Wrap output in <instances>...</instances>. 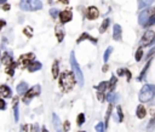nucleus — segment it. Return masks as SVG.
I'll use <instances>...</instances> for the list:
<instances>
[{
    "mask_svg": "<svg viewBox=\"0 0 155 132\" xmlns=\"http://www.w3.org/2000/svg\"><path fill=\"white\" fill-rule=\"evenodd\" d=\"M75 81H76L75 75H74V73H72V72L66 70V72H63V73L60 75V86H61V88H62L64 92L70 91V90L74 87Z\"/></svg>",
    "mask_w": 155,
    "mask_h": 132,
    "instance_id": "obj_1",
    "label": "nucleus"
},
{
    "mask_svg": "<svg viewBox=\"0 0 155 132\" xmlns=\"http://www.w3.org/2000/svg\"><path fill=\"white\" fill-rule=\"evenodd\" d=\"M70 64H72V69H73V73L75 75V79L76 81L79 83V85H84V75H83V72L79 67V63L76 62L75 60V55L74 52H70Z\"/></svg>",
    "mask_w": 155,
    "mask_h": 132,
    "instance_id": "obj_2",
    "label": "nucleus"
},
{
    "mask_svg": "<svg viewBox=\"0 0 155 132\" xmlns=\"http://www.w3.org/2000/svg\"><path fill=\"white\" fill-rule=\"evenodd\" d=\"M155 96V85H144L140 92V101L141 102H149Z\"/></svg>",
    "mask_w": 155,
    "mask_h": 132,
    "instance_id": "obj_3",
    "label": "nucleus"
},
{
    "mask_svg": "<svg viewBox=\"0 0 155 132\" xmlns=\"http://www.w3.org/2000/svg\"><path fill=\"white\" fill-rule=\"evenodd\" d=\"M19 7L23 11H36L43 7L40 0H21Z\"/></svg>",
    "mask_w": 155,
    "mask_h": 132,
    "instance_id": "obj_4",
    "label": "nucleus"
},
{
    "mask_svg": "<svg viewBox=\"0 0 155 132\" xmlns=\"http://www.w3.org/2000/svg\"><path fill=\"white\" fill-rule=\"evenodd\" d=\"M40 92H41V87H40V85H35V86H33L32 88H29V90L24 93L23 102H24L26 104H28L33 97H35V96H39V95H40Z\"/></svg>",
    "mask_w": 155,
    "mask_h": 132,
    "instance_id": "obj_5",
    "label": "nucleus"
},
{
    "mask_svg": "<svg viewBox=\"0 0 155 132\" xmlns=\"http://www.w3.org/2000/svg\"><path fill=\"white\" fill-rule=\"evenodd\" d=\"M155 16V9H147L145 11H143L141 15H140V18H138V22L141 26H144L147 24V22L149 21V18Z\"/></svg>",
    "mask_w": 155,
    "mask_h": 132,
    "instance_id": "obj_6",
    "label": "nucleus"
},
{
    "mask_svg": "<svg viewBox=\"0 0 155 132\" xmlns=\"http://www.w3.org/2000/svg\"><path fill=\"white\" fill-rule=\"evenodd\" d=\"M34 58H35V55L34 53H26V55H22L21 57H19V61H18V63H21L23 67H28L33 61H34Z\"/></svg>",
    "mask_w": 155,
    "mask_h": 132,
    "instance_id": "obj_7",
    "label": "nucleus"
},
{
    "mask_svg": "<svg viewBox=\"0 0 155 132\" xmlns=\"http://www.w3.org/2000/svg\"><path fill=\"white\" fill-rule=\"evenodd\" d=\"M154 38H155V33H154L153 30H147V32L144 33L143 38H142V44L145 45V46L150 45L151 41L154 40Z\"/></svg>",
    "mask_w": 155,
    "mask_h": 132,
    "instance_id": "obj_8",
    "label": "nucleus"
},
{
    "mask_svg": "<svg viewBox=\"0 0 155 132\" xmlns=\"http://www.w3.org/2000/svg\"><path fill=\"white\" fill-rule=\"evenodd\" d=\"M72 18H73V13L72 11H68V10H64L60 13V20L62 23H67L69 21H72Z\"/></svg>",
    "mask_w": 155,
    "mask_h": 132,
    "instance_id": "obj_9",
    "label": "nucleus"
},
{
    "mask_svg": "<svg viewBox=\"0 0 155 132\" xmlns=\"http://www.w3.org/2000/svg\"><path fill=\"white\" fill-rule=\"evenodd\" d=\"M98 15H100V12H98V9H97L96 6H90L89 9H87V18L89 20H96L97 17H98Z\"/></svg>",
    "mask_w": 155,
    "mask_h": 132,
    "instance_id": "obj_10",
    "label": "nucleus"
},
{
    "mask_svg": "<svg viewBox=\"0 0 155 132\" xmlns=\"http://www.w3.org/2000/svg\"><path fill=\"white\" fill-rule=\"evenodd\" d=\"M0 95L5 98H10L12 96V91L7 85H1L0 86Z\"/></svg>",
    "mask_w": 155,
    "mask_h": 132,
    "instance_id": "obj_11",
    "label": "nucleus"
},
{
    "mask_svg": "<svg viewBox=\"0 0 155 132\" xmlns=\"http://www.w3.org/2000/svg\"><path fill=\"white\" fill-rule=\"evenodd\" d=\"M121 27L119 24H115L114 26V30H113V39L116 40V41H120L121 40Z\"/></svg>",
    "mask_w": 155,
    "mask_h": 132,
    "instance_id": "obj_12",
    "label": "nucleus"
},
{
    "mask_svg": "<svg viewBox=\"0 0 155 132\" xmlns=\"http://www.w3.org/2000/svg\"><path fill=\"white\" fill-rule=\"evenodd\" d=\"M83 40H90L92 44H97V39H96V38H92V36H91V35H89L87 33H83V34L80 35L79 39L76 40V43L79 44V43H81Z\"/></svg>",
    "mask_w": 155,
    "mask_h": 132,
    "instance_id": "obj_13",
    "label": "nucleus"
},
{
    "mask_svg": "<svg viewBox=\"0 0 155 132\" xmlns=\"http://www.w3.org/2000/svg\"><path fill=\"white\" fill-rule=\"evenodd\" d=\"M41 67H43V64L40 63V62H38V61H33L27 68H28V70L30 72V73H34V72H38V70H40L41 69Z\"/></svg>",
    "mask_w": 155,
    "mask_h": 132,
    "instance_id": "obj_14",
    "label": "nucleus"
},
{
    "mask_svg": "<svg viewBox=\"0 0 155 132\" xmlns=\"http://www.w3.org/2000/svg\"><path fill=\"white\" fill-rule=\"evenodd\" d=\"M52 121H53V126H55L56 132H63V131H62V126H61L60 118H58L56 114H52Z\"/></svg>",
    "mask_w": 155,
    "mask_h": 132,
    "instance_id": "obj_15",
    "label": "nucleus"
},
{
    "mask_svg": "<svg viewBox=\"0 0 155 132\" xmlns=\"http://www.w3.org/2000/svg\"><path fill=\"white\" fill-rule=\"evenodd\" d=\"M16 90H17V93H18V95H24V93L29 90V88H28V84H27V83H24V81L19 83Z\"/></svg>",
    "mask_w": 155,
    "mask_h": 132,
    "instance_id": "obj_16",
    "label": "nucleus"
},
{
    "mask_svg": "<svg viewBox=\"0 0 155 132\" xmlns=\"http://www.w3.org/2000/svg\"><path fill=\"white\" fill-rule=\"evenodd\" d=\"M136 115H137L138 119L145 118V115H147L145 107H144V105H138V107H137V110H136Z\"/></svg>",
    "mask_w": 155,
    "mask_h": 132,
    "instance_id": "obj_17",
    "label": "nucleus"
},
{
    "mask_svg": "<svg viewBox=\"0 0 155 132\" xmlns=\"http://www.w3.org/2000/svg\"><path fill=\"white\" fill-rule=\"evenodd\" d=\"M1 62H3L5 66H10V64L13 62L11 53H9V52H5V53L3 55V57H1Z\"/></svg>",
    "mask_w": 155,
    "mask_h": 132,
    "instance_id": "obj_18",
    "label": "nucleus"
},
{
    "mask_svg": "<svg viewBox=\"0 0 155 132\" xmlns=\"http://www.w3.org/2000/svg\"><path fill=\"white\" fill-rule=\"evenodd\" d=\"M58 72H60V64H58V61H55L52 64V75H53V79L58 78Z\"/></svg>",
    "mask_w": 155,
    "mask_h": 132,
    "instance_id": "obj_19",
    "label": "nucleus"
},
{
    "mask_svg": "<svg viewBox=\"0 0 155 132\" xmlns=\"http://www.w3.org/2000/svg\"><path fill=\"white\" fill-rule=\"evenodd\" d=\"M106 100H107V102H109V104H113V103H115V102H116L118 97H116V95H115L114 92H109V93H107Z\"/></svg>",
    "mask_w": 155,
    "mask_h": 132,
    "instance_id": "obj_20",
    "label": "nucleus"
},
{
    "mask_svg": "<svg viewBox=\"0 0 155 132\" xmlns=\"http://www.w3.org/2000/svg\"><path fill=\"white\" fill-rule=\"evenodd\" d=\"M56 35H57V40L58 43H61L63 40V38H64V32L61 27H56Z\"/></svg>",
    "mask_w": 155,
    "mask_h": 132,
    "instance_id": "obj_21",
    "label": "nucleus"
},
{
    "mask_svg": "<svg viewBox=\"0 0 155 132\" xmlns=\"http://www.w3.org/2000/svg\"><path fill=\"white\" fill-rule=\"evenodd\" d=\"M109 87V83L108 81H102V83H100L98 85L96 86V88H97V91L98 92H104V90H107Z\"/></svg>",
    "mask_w": 155,
    "mask_h": 132,
    "instance_id": "obj_22",
    "label": "nucleus"
},
{
    "mask_svg": "<svg viewBox=\"0 0 155 132\" xmlns=\"http://www.w3.org/2000/svg\"><path fill=\"white\" fill-rule=\"evenodd\" d=\"M114 120L115 121H118V122H123L124 120V114H123V109L121 107H118V115H114Z\"/></svg>",
    "mask_w": 155,
    "mask_h": 132,
    "instance_id": "obj_23",
    "label": "nucleus"
},
{
    "mask_svg": "<svg viewBox=\"0 0 155 132\" xmlns=\"http://www.w3.org/2000/svg\"><path fill=\"white\" fill-rule=\"evenodd\" d=\"M17 67V63L16 62H12L10 66H7L6 67V69H5V72L9 74V75H11V77H12V75H13V70H15V68Z\"/></svg>",
    "mask_w": 155,
    "mask_h": 132,
    "instance_id": "obj_24",
    "label": "nucleus"
},
{
    "mask_svg": "<svg viewBox=\"0 0 155 132\" xmlns=\"http://www.w3.org/2000/svg\"><path fill=\"white\" fill-rule=\"evenodd\" d=\"M13 114H15V121H18V101H17V98L13 100Z\"/></svg>",
    "mask_w": 155,
    "mask_h": 132,
    "instance_id": "obj_25",
    "label": "nucleus"
},
{
    "mask_svg": "<svg viewBox=\"0 0 155 132\" xmlns=\"http://www.w3.org/2000/svg\"><path fill=\"white\" fill-rule=\"evenodd\" d=\"M109 23H110V21H109V18H106V20H104V21L102 22L101 27H100V33H104V32L107 30V28H108Z\"/></svg>",
    "mask_w": 155,
    "mask_h": 132,
    "instance_id": "obj_26",
    "label": "nucleus"
},
{
    "mask_svg": "<svg viewBox=\"0 0 155 132\" xmlns=\"http://www.w3.org/2000/svg\"><path fill=\"white\" fill-rule=\"evenodd\" d=\"M111 110H113V104H109L108 110H107V114H106V122H104V126H106V127L108 126V121H109V117H110V114H111Z\"/></svg>",
    "mask_w": 155,
    "mask_h": 132,
    "instance_id": "obj_27",
    "label": "nucleus"
},
{
    "mask_svg": "<svg viewBox=\"0 0 155 132\" xmlns=\"http://www.w3.org/2000/svg\"><path fill=\"white\" fill-rule=\"evenodd\" d=\"M84 122H85V115L81 113V114H79L76 118V124H78V126H81Z\"/></svg>",
    "mask_w": 155,
    "mask_h": 132,
    "instance_id": "obj_28",
    "label": "nucleus"
},
{
    "mask_svg": "<svg viewBox=\"0 0 155 132\" xmlns=\"http://www.w3.org/2000/svg\"><path fill=\"white\" fill-rule=\"evenodd\" d=\"M115 85H116V77H115V75H113L111 79H110V81H109V90H110V92H113Z\"/></svg>",
    "mask_w": 155,
    "mask_h": 132,
    "instance_id": "obj_29",
    "label": "nucleus"
},
{
    "mask_svg": "<svg viewBox=\"0 0 155 132\" xmlns=\"http://www.w3.org/2000/svg\"><path fill=\"white\" fill-rule=\"evenodd\" d=\"M154 128H155V118H153V119L149 121V124H148V126H147V132H151Z\"/></svg>",
    "mask_w": 155,
    "mask_h": 132,
    "instance_id": "obj_30",
    "label": "nucleus"
},
{
    "mask_svg": "<svg viewBox=\"0 0 155 132\" xmlns=\"http://www.w3.org/2000/svg\"><path fill=\"white\" fill-rule=\"evenodd\" d=\"M142 56H143V50H142V47H140L138 50H137V52H136V55H134V58H136V61H141L142 60Z\"/></svg>",
    "mask_w": 155,
    "mask_h": 132,
    "instance_id": "obj_31",
    "label": "nucleus"
},
{
    "mask_svg": "<svg viewBox=\"0 0 155 132\" xmlns=\"http://www.w3.org/2000/svg\"><path fill=\"white\" fill-rule=\"evenodd\" d=\"M113 52V47H108L107 50H106V52H104V56H103V60H104V62H107L108 60H109V56H110V53Z\"/></svg>",
    "mask_w": 155,
    "mask_h": 132,
    "instance_id": "obj_32",
    "label": "nucleus"
},
{
    "mask_svg": "<svg viewBox=\"0 0 155 132\" xmlns=\"http://www.w3.org/2000/svg\"><path fill=\"white\" fill-rule=\"evenodd\" d=\"M150 63H151V61H149L148 63H147V66H145V68L141 72V74H140V78H138V80H142L143 78H144V74L147 73V70H148V68H149V66H150Z\"/></svg>",
    "mask_w": 155,
    "mask_h": 132,
    "instance_id": "obj_33",
    "label": "nucleus"
},
{
    "mask_svg": "<svg viewBox=\"0 0 155 132\" xmlns=\"http://www.w3.org/2000/svg\"><path fill=\"white\" fill-rule=\"evenodd\" d=\"M104 127H106V126H104V124H103V122H98V124L96 125V127H94V128H96V131H97V132H104Z\"/></svg>",
    "mask_w": 155,
    "mask_h": 132,
    "instance_id": "obj_34",
    "label": "nucleus"
},
{
    "mask_svg": "<svg viewBox=\"0 0 155 132\" xmlns=\"http://www.w3.org/2000/svg\"><path fill=\"white\" fill-rule=\"evenodd\" d=\"M23 33H24L28 38H32V35H33V30H32L30 27H26V28L23 29Z\"/></svg>",
    "mask_w": 155,
    "mask_h": 132,
    "instance_id": "obj_35",
    "label": "nucleus"
},
{
    "mask_svg": "<svg viewBox=\"0 0 155 132\" xmlns=\"http://www.w3.org/2000/svg\"><path fill=\"white\" fill-rule=\"evenodd\" d=\"M154 23H155V16H153V17H150V18H149V21L147 22L145 27H150V26H153Z\"/></svg>",
    "mask_w": 155,
    "mask_h": 132,
    "instance_id": "obj_36",
    "label": "nucleus"
},
{
    "mask_svg": "<svg viewBox=\"0 0 155 132\" xmlns=\"http://www.w3.org/2000/svg\"><path fill=\"white\" fill-rule=\"evenodd\" d=\"M6 109V102L4 100H0V110H5Z\"/></svg>",
    "mask_w": 155,
    "mask_h": 132,
    "instance_id": "obj_37",
    "label": "nucleus"
},
{
    "mask_svg": "<svg viewBox=\"0 0 155 132\" xmlns=\"http://www.w3.org/2000/svg\"><path fill=\"white\" fill-rule=\"evenodd\" d=\"M97 97H98V100L101 101V102H103L104 101V92H98V93H97Z\"/></svg>",
    "mask_w": 155,
    "mask_h": 132,
    "instance_id": "obj_38",
    "label": "nucleus"
},
{
    "mask_svg": "<svg viewBox=\"0 0 155 132\" xmlns=\"http://www.w3.org/2000/svg\"><path fill=\"white\" fill-rule=\"evenodd\" d=\"M63 128H64V131H69V130H70V122H69L68 120L64 121V127H63Z\"/></svg>",
    "mask_w": 155,
    "mask_h": 132,
    "instance_id": "obj_39",
    "label": "nucleus"
},
{
    "mask_svg": "<svg viewBox=\"0 0 155 132\" xmlns=\"http://www.w3.org/2000/svg\"><path fill=\"white\" fill-rule=\"evenodd\" d=\"M153 3V0H142V4H141V6H147V5H149V4H151Z\"/></svg>",
    "mask_w": 155,
    "mask_h": 132,
    "instance_id": "obj_40",
    "label": "nucleus"
},
{
    "mask_svg": "<svg viewBox=\"0 0 155 132\" xmlns=\"http://www.w3.org/2000/svg\"><path fill=\"white\" fill-rule=\"evenodd\" d=\"M10 9H11V6H10L9 4H4V6H3V10H4V11H9Z\"/></svg>",
    "mask_w": 155,
    "mask_h": 132,
    "instance_id": "obj_41",
    "label": "nucleus"
},
{
    "mask_svg": "<svg viewBox=\"0 0 155 132\" xmlns=\"http://www.w3.org/2000/svg\"><path fill=\"white\" fill-rule=\"evenodd\" d=\"M6 26V22L3 21V20H0V30H1V28H4Z\"/></svg>",
    "mask_w": 155,
    "mask_h": 132,
    "instance_id": "obj_42",
    "label": "nucleus"
},
{
    "mask_svg": "<svg viewBox=\"0 0 155 132\" xmlns=\"http://www.w3.org/2000/svg\"><path fill=\"white\" fill-rule=\"evenodd\" d=\"M51 15H52V17H56L57 16V11L56 10H51Z\"/></svg>",
    "mask_w": 155,
    "mask_h": 132,
    "instance_id": "obj_43",
    "label": "nucleus"
},
{
    "mask_svg": "<svg viewBox=\"0 0 155 132\" xmlns=\"http://www.w3.org/2000/svg\"><path fill=\"white\" fill-rule=\"evenodd\" d=\"M6 4V0H0V5H4Z\"/></svg>",
    "mask_w": 155,
    "mask_h": 132,
    "instance_id": "obj_44",
    "label": "nucleus"
},
{
    "mask_svg": "<svg viewBox=\"0 0 155 132\" xmlns=\"http://www.w3.org/2000/svg\"><path fill=\"white\" fill-rule=\"evenodd\" d=\"M107 70H108V66H104L103 67V72H107Z\"/></svg>",
    "mask_w": 155,
    "mask_h": 132,
    "instance_id": "obj_45",
    "label": "nucleus"
},
{
    "mask_svg": "<svg viewBox=\"0 0 155 132\" xmlns=\"http://www.w3.org/2000/svg\"><path fill=\"white\" fill-rule=\"evenodd\" d=\"M41 132H49V131H47V128H46V127H43V130H41Z\"/></svg>",
    "mask_w": 155,
    "mask_h": 132,
    "instance_id": "obj_46",
    "label": "nucleus"
},
{
    "mask_svg": "<svg viewBox=\"0 0 155 132\" xmlns=\"http://www.w3.org/2000/svg\"><path fill=\"white\" fill-rule=\"evenodd\" d=\"M60 1L63 3V4H67V3H68V0H60Z\"/></svg>",
    "mask_w": 155,
    "mask_h": 132,
    "instance_id": "obj_47",
    "label": "nucleus"
},
{
    "mask_svg": "<svg viewBox=\"0 0 155 132\" xmlns=\"http://www.w3.org/2000/svg\"><path fill=\"white\" fill-rule=\"evenodd\" d=\"M151 44H155V38H154V40L151 41ZM151 44H150V45H151Z\"/></svg>",
    "mask_w": 155,
    "mask_h": 132,
    "instance_id": "obj_48",
    "label": "nucleus"
},
{
    "mask_svg": "<svg viewBox=\"0 0 155 132\" xmlns=\"http://www.w3.org/2000/svg\"><path fill=\"white\" fill-rule=\"evenodd\" d=\"M79 132H85V131H79Z\"/></svg>",
    "mask_w": 155,
    "mask_h": 132,
    "instance_id": "obj_49",
    "label": "nucleus"
},
{
    "mask_svg": "<svg viewBox=\"0 0 155 132\" xmlns=\"http://www.w3.org/2000/svg\"><path fill=\"white\" fill-rule=\"evenodd\" d=\"M154 118H155V115H154Z\"/></svg>",
    "mask_w": 155,
    "mask_h": 132,
    "instance_id": "obj_50",
    "label": "nucleus"
}]
</instances>
